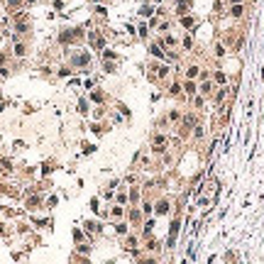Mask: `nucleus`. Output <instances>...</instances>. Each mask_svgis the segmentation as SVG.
Masks as SVG:
<instances>
[{"label":"nucleus","mask_w":264,"mask_h":264,"mask_svg":"<svg viewBox=\"0 0 264 264\" xmlns=\"http://www.w3.org/2000/svg\"><path fill=\"white\" fill-rule=\"evenodd\" d=\"M130 201H132V203H137V201H140V193H137V188H132V191H130Z\"/></svg>","instance_id":"nucleus-5"},{"label":"nucleus","mask_w":264,"mask_h":264,"mask_svg":"<svg viewBox=\"0 0 264 264\" xmlns=\"http://www.w3.org/2000/svg\"><path fill=\"white\" fill-rule=\"evenodd\" d=\"M183 88H186V93H196V83H193V81H186Z\"/></svg>","instance_id":"nucleus-3"},{"label":"nucleus","mask_w":264,"mask_h":264,"mask_svg":"<svg viewBox=\"0 0 264 264\" xmlns=\"http://www.w3.org/2000/svg\"><path fill=\"white\" fill-rule=\"evenodd\" d=\"M210 88H213L210 83H203V86H201V93H210Z\"/></svg>","instance_id":"nucleus-9"},{"label":"nucleus","mask_w":264,"mask_h":264,"mask_svg":"<svg viewBox=\"0 0 264 264\" xmlns=\"http://www.w3.org/2000/svg\"><path fill=\"white\" fill-rule=\"evenodd\" d=\"M198 71H201L198 66H188V71H186V76H188V78H196V76H198Z\"/></svg>","instance_id":"nucleus-1"},{"label":"nucleus","mask_w":264,"mask_h":264,"mask_svg":"<svg viewBox=\"0 0 264 264\" xmlns=\"http://www.w3.org/2000/svg\"><path fill=\"white\" fill-rule=\"evenodd\" d=\"M166 210H169V203H166V201H161V203L157 205V213H166Z\"/></svg>","instance_id":"nucleus-4"},{"label":"nucleus","mask_w":264,"mask_h":264,"mask_svg":"<svg viewBox=\"0 0 264 264\" xmlns=\"http://www.w3.org/2000/svg\"><path fill=\"white\" fill-rule=\"evenodd\" d=\"M15 54H17V56H25V54H27L25 44H15Z\"/></svg>","instance_id":"nucleus-2"},{"label":"nucleus","mask_w":264,"mask_h":264,"mask_svg":"<svg viewBox=\"0 0 264 264\" xmlns=\"http://www.w3.org/2000/svg\"><path fill=\"white\" fill-rule=\"evenodd\" d=\"M115 228H118V235H125V232H127V225H125V223H118Z\"/></svg>","instance_id":"nucleus-7"},{"label":"nucleus","mask_w":264,"mask_h":264,"mask_svg":"<svg viewBox=\"0 0 264 264\" xmlns=\"http://www.w3.org/2000/svg\"><path fill=\"white\" fill-rule=\"evenodd\" d=\"M230 15H235V17H240V15H242V5H232V10H230Z\"/></svg>","instance_id":"nucleus-6"},{"label":"nucleus","mask_w":264,"mask_h":264,"mask_svg":"<svg viewBox=\"0 0 264 264\" xmlns=\"http://www.w3.org/2000/svg\"><path fill=\"white\" fill-rule=\"evenodd\" d=\"M149 51H152V54H154V56H164V51H161V47H157V44H154V47H152V49H149Z\"/></svg>","instance_id":"nucleus-8"},{"label":"nucleus","mask_w":264,"mask_h":264,"mask_svg":"<svg viewBox=\"0 0 264 264\" xmlns=\"http://www.w3.org/2000/svg\"><path fill=\"white\" fill-rule=\"evenodd\" d=\"M157 3H161V0H157Z\"/></svg>","instance_id":"nucleus-12"},{"label":"nucleus","mask_w":264,"mask_h":264,"mask_svg":"<svg viewBox=\"0 0 264 264\" xmlns=\"http://www.w3.org/2000/svg\"><path fill=\"white\" fill-rule=\"evenodd\" d=\"M8 3H10V5H20L22 0H8Z\"/></svg>","instance_id":"nucleus-10"},{"label":"nucleus","mask_w":264,"mask_h":264,"mask_svg":"<svg viewBox=\"0 0 264 264\" xmlns=\"http://www.w3.org/2000/svg\"><path fill=\"white\" fill-rule=\"evenodd\" d=\"M27 3H34V0H27Z\"/></svg>","instance_id":"nucleus-11"}]
</instances>
